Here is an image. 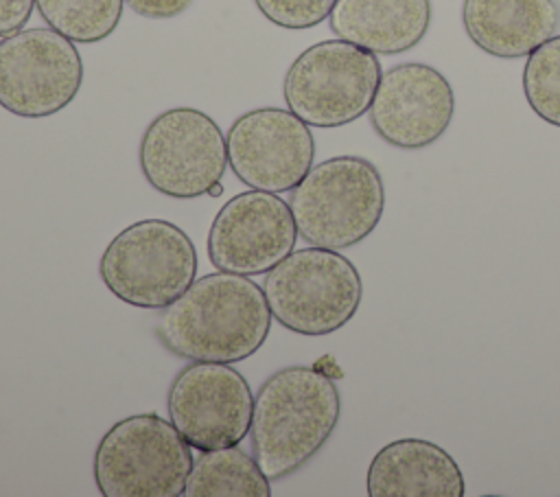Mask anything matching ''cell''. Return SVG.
Masks as SVG:
<instances>
[{
    "instance_id": "obj_1",
    "label": "cell",
    "mask_w": 560,
    "mask_h": 497,
    "mask_svg": "<svg viewBox=\"0 0 560 497\" xmlns=\"http://www.w3.org/2000/svg\"><path fill=\"white\" fill-rule=\"evenodd\" d=\"M271 311L249 276L212 271L171 302L155 324L160 344L186 361L236 363L265 344Z\"/></svg>"
},
{
    "instance_id": "obj_2",
    "label": "cell",
    "mask_w": 560,
    "mask_h": 497,
    "mask_svg": "<svg viewBox=\"0 0 560 497\" xmlns=\"http://www.w3.org/2000/svg\"><path fill=\"white\" fill-rule=\"evenodd\" d=\"M341 394L332 377L311 366L273 372L254 396L249 442L262 473L284 479L300 471L332 436Z\"/></svg>"
},
{
    "instance_id": "obj_3",
    "label": "cell",
    "mask_w": 560,
    "mask_h": 497,
    "mask_svg": "<svg viewBox=\"0 0 560 497\" xmlns=\"http://www.w3.org/2000/svg\"><path fill=\"white\" fill-rule=\"evenodd\" d=\"M289 208L308 245L346 250L368 239L385 210L378 169L361 155H335L315 166L291 190Z\"/></svg>"
},
{
    "instance_id": "obj_4",
    "label": "cell",
    "mask_w": 560,
    "mask_h": 497,
    "mask_svg": "<svg viewBox=\"0 0 560 497\" xmlns=\"http://www.w3.org/2000/svg\"><path fill=\"white\" fill-rule=\"evenodd\" d=\"M262 291L271 317L298 335L319 337L343 328L359 311L363 282L339 250H293L265 276Z\"/></svg>"
},
{
    "instance_id": "obj_5",
    "label": "cell",
    "mask_w": 560,
    "mask_h": 497,
    "mask_svg": "<svg viewBox=\"0 0 560 497\" xmlns=\"http://www.w3.org/2000/svg\"><path fill=\"white\" fill-rule=\"evenodd\" d=\"M190 449L160 414L127 416L96 444V488L103 497H179L195 462Z\"/></svg>"
},
{
    "instance_id": "obj_6",
    "label": "cell",
    "mask_w": 560,
    "mask_h": 497,
    "mask_svg": "<svg viewBox=\"0 0 560 497\" xmlns=\"http://www.w3.org/2000/svg\"><path fill=\"white\" fill-rule=\"evenodd\" d=\"M98 276L120 302L160 311L192 285L197 250L179 226L166 219H140L107 243Z\"/></svg>"
},
{
    "instance_id": "obj_7",
    "label": "cell",
    "mask_w": 560,
    "mask_h": 497,
    "mask_svg": "<svg viewBox=\"0 0 560 497\" xmlns=\"http://www.w3.org/2000/svg\"><path fill=\"white\" fill-rule=\"evenodd\" d=\"M374 53L346 42L324 39L302 50L282 83L287 107L308 127H341L370 112L381 81Z\"/></svg>"
},
{
    "instance_id": "obj_8",
    "label": "cell",
    "mask_w": 560,
    "mask_h": 497,
    "mask_svg": "<svg viewBox=\"0 0 560 497\" xmlns=\"http://www.w3.org/2000/svg\"><path fill=\"white\" fill-rule=\"evenodd\" d=\"M144 180L173 199H195L221 182L228 145L219 123L197 107H171L144 129L138 147Z\"/></svg>"
},
{
    "instance_id": "obj_9",
    "label": "cell",
    "mask_w": 560,
    "mask_h": 497,
    "mask_svg": "<svg viewBox=\"0 0 560 497\" xmlns=\"http://www.w3.org/2000/svg\"><path fill=\"white\" fill-rule=\"evenodd\" d=\"M83 83V59L55 28H20L0 39V107L20 118H48Z\"/></svg>"
},
{
    "instance_id": "obj_10",
    "label": "cell",
    "mask_w": 560,
    "mask_h": 497,
    "mask_svg": "<svg viewBox=\"0 0 560 497\" xmlns=\"http://www.w3.org/2000/svg\"><path fill=\"white\" fill-rule=\"evenodd\" d=\"M166 409L186 442L208 451L243 442L252 425L254 394L230 363L190 361L171 381Z\"/></svg>"
},
{
    "instance_id": "obj_11",
    "label": "cell",
    "mask_w": 560,
    "mask_h": 497,
    "mask_svg": "<svg viewBox=\"0 0 560 497\" xmlns=\"http://www.w3.org/2000/svg\"><path fill=\"white\" fill-rule=\"evenodd\" d=\"M228 166L249 188L293 190L311 171L315 140L291 109L256 107L241 114L225 134Z\"/></svg>"
},
{
    "instance_id": "obj_12",
    "label": "cell",
    "mask_w": 560,
    "mask_h": 497,
    "mask_svg": "<svg viewBox=\"0 0 560 497\" xmlns=\"http://www.w3.org/2000/svg\"><path fill=\"white\" fill-rule=\"evenodd\" d=\"M295 241L298 228L289 204L278 193L252 188L219 208L206 250L217 269L258 276L287 258Z\"/></svg>"
},
{
    "instance_id": "obj_13",
    "label": "cell",
    "mask_w": 560,
    "mask_h": 497,
    "mask_svg": "<svg viewBox=\"0 0 560 497\" xmlns=\"http://www.w3.org/2000/svg\"><path fill=\"white\" fill-rule=\"evenodd\" d=\"M455 116L448 79L429 63L407 61L381 74L370 105L374 131L392 147L416 151L438 142Z\"/></svg>"
},
{
    "instance_id": "obj_14",
    "label": "cell",
    "mask_w": 560,
    "mask_h": 497,
    "mask_svg": "<svg viewBox=\"0 0 560 497\" xmlns=\"http://www.w3.org/2000/svg\"><path fill=\"white\" fill-rule=\"evenodd\" d=\"M370 497H464L466 482L455 458L422 438H398L381 447L365 475Z\"/></svg>"
},
{
    "instance_id": "obj_15",
    "label": "cell",
    "mask_w": 560,
    "mask_h": 497,
    "mask_svg": "<svg viewBox=\"0 0 560 497\" xmlns=\"http://www.w3.org/2000/svg\"><path fill=\"white\" fill-rule=\"evenodd\" d=\"M462 24L479 50L518 59L556 35L560 7L556 0H464Z\"/></svg>"
},
{
    "instance_id": "obj_16",
    "label": "cell",
    "mask_w": 560,
    "mask_h": 497,
    "mask_svg": "<svg viewBox=\"0 0 560 497\" xmlns=\"http://www.w3.org/2000/svg\"><path fill=\"white\" fill-rule=\"evenodd\" d=\"M330 31L374 55H400L422 42L431 24V0H337Z\"/></svg>"
},
{
    "instance_id": "obj_17",
    "label": "cell",
    "mask_w": 560,
    "mask_h": 497,
    "mask_svg": "<svg viewBox=\"0 0 560 497\" xmlns=\"http://www.w3.org/2000/svg\"><path fill=\"white\" fill-rule=\"evenodd\" d=\"M186 497H269L271 479L238 444L201 451L184 488Z\"/></svg>"
},
{
    "instance_id": "obj_18",
    "label": "cell",
    "mask_w": 560,
    "mask_h": 497,
    "mask_svg": "<svg viewBox=\"0 0 560 497\" xmlns=\"http://www.w3.org/2000/svg\"><path fill=\"white\" fill-rule=\"evenodd\" d=\"M125 0H35L42 20L74 44H96L109 37L120 18Z\"/></svg>"
},
{
    "instance_id": "obj_19",
    "label": "cell",
    "mask_w": 560,
    "mask_h": 497,
    "mask_svg": "<svg viewBox=\"0 0 560 497\" xmlns=\"http://www.w3.org/2000/svg\"><path fill=\"white\" fill-rule=\"evenodd\" d=\"M523 94L538 118L560 127V35L549 37L527 55Z\"/></svg>"
},
{
    "instance_id": "obj_20",
    "label": "cell",
    "mask_w": 560,
    "mask_h": 497,
    "mask_svg": "<svg viewBox=\"0 0 560 497\" xmlns=\"http://www.w3.org/2000/svg\"><path fill=\"white\" fill-rule=\"evenodd\" d=\"M337 0H254L271 24L287 31H304L322 24Z\"/></svg>"
},
{
    "instance_id": "obj_21",
    "label": "cell",
    "mask_w": 560,
    "mask_h": 497,
    "mask_svg": "<svg viewBox=\"0 0 560 497\" xmlns=\"http://www.w3.org/2000/svg\"><path fill=\"white\" fill-rule=\"evenodd\" d=\"M125 4L140 18L168 20L184 13L192 0H125Z\"/></svg>"
},
{
    "instance_id": "obj_22",
    "label": "cell",
    "mask_w": 560,
    "mask_h": 497,
    "mask_svg": "<svg viewBox=\"0 0 560 497\" xmlns=\"http://www.w3.org/2000/svg\"><path fill=\"white\" fill-rule=\"evenodd\" d=\"M35 9V0H0V37L26 26Z\"/></svg>"
},
{
    "instance_id": "obj_23",
    "label": "cell",
    "mask_w": 560,
    "mask_h": 497,
    "mask_svg": "<svg viewBox=\"0 0 560 497\" xmlns=\"http://www.w3.org/2000/svg\"><path fill=\"white\" fill-rule=\"evenodd\" d=\"M221 193H223V184H221V182H217V184H212V186L208 188V195H210V197H219Z\"/></svg>"
}]
</instances>
